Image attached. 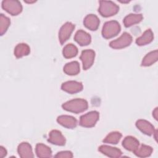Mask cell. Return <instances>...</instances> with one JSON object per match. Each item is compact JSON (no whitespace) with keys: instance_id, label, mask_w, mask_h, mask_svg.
Masks as SVG:
<instances>
[{"instance_id":"obj_8","label":"cell","mask_w":158,"mask_h":158,"mask_svg":"<svg viewBox=\"0 0 158 158\" xmlns=\"http://www.w3.org/2000/svg\"><path fill=\"white\" fill-rule=\"evenodd\" d=\"M75 28V25L67 22L64 23L59 31V40L61 44H63L70 36Z\"/></svg>"},{"instance_id":"obj_26","label":"cell","mask_w":158,"mask_h":158,"mask_svg":"<svg viewBox=\"0 0 158 158\" xmlns=\"http://www.w3.org/2000/svg\"><path fill=\"white\" fill-rule=\"evenodd\" d=\"M122 134L118 131H112L109 133L103 139V142L112 144H117L122 138Z\"/></svg>"},{"instance_id":"obj_18","label":"cell","mask_w":158,"mask_h":158,"mask_svg":"<svg viewBox=\"0 0 158 158\" xmlns=\"http://www.w3.org/2000/svg\"><path fill=\"white\" fill-rule=\"evenodd\" d=\"M154 38V35L151 29L146 30L143 35L136 38V43L138 46H143L150 43Z\"/></svg>"},{"instance_id":"obj_16","label":"cell","mask_w":158,"mask_h":158,"mask_svg":"<svg viewBox=\"0 0 158 158\" xmlns=\"http://www.w3.org/2000/svg\"><path fill=\"white\" fill-rule=\"evenodd\" d=\"M74 40L81 46H87L91 41V36L82 30H80L76 32L74 36Z\"/></svg>"},{"instance_id":"obj_5","label":"cell","mask_w":158,"mask_h":158,"mask_svg":"<svg viewBox=\"0 0 158 158\" xmlns=\"http://www.w3.org/2000/svg\"><path fill=\"white\" fill-rule=\"evenodd\" d=\"M99 114L97 111H91L80 117V125L83 127H93L99 120Z\"/></svg>"},{"instance_id":"obj_7","label":"cell","mask_w":158,"mask_h":158,"mask_svg":"<svg viewBox=\"0 0 158 158\" xmlns=\"http://www.w3.org/2000/svg\"><path fill=\"white\" fill-rule=\"evenodd\" d=\"M95 57V52L91 49H86L81 52L80 59L83 64V70H88L93 64Z\"/></svg>"},{"instance_id":"obj_21","label":"cell","mask_w":158,"mask_h":158,"mask_svg":"<svg viewBox=\"0 0 158 158\" xmlns=\"http://www.w3.org/2000/svg\"><path fill=\"white\" fill-rule=\"evenodd\" d=\"M30 52V48L26 43H19L14 49V55L17 58L27 56Z\"/></svg>"},{"instance_id":"obj_24","label":"cell","mask_w":158,"mask_h":158,"mask_svg":"<svg viewBox=\"0 0 158 158\" xmlns=\"http://www.w3.org/2000/svg\"><path fill=\"white\" fill-rule=\"evenodd\" d=\"M62 54L64 57L67 59L74 57L78 54V48L72 43L68 44L64 48Z\"/></svg>"},{"instance_id":"obj_25","label":"cell","mask_w":158,"mask_h":158,"mask_svg":"<svg viewBox=\"0 0 158 158\" xmlns=\"http://www.w3.org/2000/svg\"><path fill=\"white\" fill-rule=\"evenodd\" d=\"M133 152L138 157H146L151 156L152 152V148L149 146L142 144L140 147L138 146Z\"/></svg>"},{"instance_id":"obj_11","label":"cell","mask_w":158,"mask_h":158,"mask_svg":"<svg viewBox=\"0 0 158 158\" xmlns=\"http://www.w3.org/2000/svg\"><path fill=\"white\" fill-rule=\"evenodd\" d=\"M48 141L55 145L64 146L65 144V138L60 131L53 130L49 133Z\"/></svg>"},{"instance_id":"obj_23","label":"cell","mask_w":158,"mask_h":158,"mask_svg":"<svg viewBox=\"0 0 158 158\" xmlns=\"http://www.w3.org/2000/svg\"><path fill=\"white\" fill-rule=\"evenodd\" d=\"M158 58V51L155 50L148 53L143 59L141 65L144 67H148L154 64Z\"/></svg>"},{"instance_id":"obj_1","label":"cell","mask_w":158,"mask_h":158,"mask_svg":"<svg viewBox=\"0 0 158 158\" xmlns=\"http://www.w3.org/2000/svg\"><path fill=\"white\" fill-rule=\"evenodd\" d=\"M88 102L86 100L78 98L70 100L62 105L64 110L76 114L84 112L88 109Z\"/></svg>"},{"instance_id":"obj_27","label":"cell","mask_w":158,"mask_h":158,"mask_svg":"<svg viewBox=\"0 0 158 158\" xmlns=\"http://www.w3.org/2000/svg\"><path fill=\"white\" fill-rule=\"evenodd\" d=\"M10 23V19L1 14L0 15V34L3 35L7 31Z\"/></svg>"},{"instance_id":"obj_31","label":"cell","mask_w":158,"mask_h":158,"mask_svg":"<svg viewBox=\"0 0 158 158\" xmlns=\"http://www.w3.org/2000/svg\"><path fill=\"white\" fill-rule=\"evenodd\" d=\"M25 2H27V3H33V2H36V1H34V0L33 1H25Z\"/></svg>"},{"instance_id":"obj_2","label":"cell","mask_w":158,"mask_h":158,"mask_svg":"<svg viewBox=\"0 0 158 158\" xmlns=\"http://www.w3.org/2000/svg\"><path fill=\"white\" fill-rule=\"evenodd\" d=\"M119 10V7L112 1H100L98 12L104 17H108L116 14Z\"/></svg>"},{"instance_id":"obj_28","label":"cell","mask_w":158,"mask_h":158,"mask_svg":"<svg viewBox=\"0 0 158 158\" xmlns=\"http://www.w3.org/2000/svg\"><path fill=\"white\" fill-rule=\"evenodd\" d=\"M73 157V154L72 152L69 151H61L57 153L56 155H55V157H62V158H72Z\"/></svg>"},{"instance_id":"obj_17","label":"cell","mask_w":158,"mask_h":158,"mask_svg":"<svg viewBox=\"0 0 158 158\" xmlns=\"http://www.w3.org/2000/svg\"><path fill=\"white\" fill-rule=\"evenodd\" d=\"M122 146L125 149L134 152L139 146V142L135 137L128 136L123 140Z\"/></svg>"},{"instance_id":"obj_20","label":"cell","mask_w":158,"mask_h":158,"mask_svg":"<svg viewBox=\"0 0 158 158\" xmlns=\"http://www.w3.org/2000/svg\"><path fill=\"white\" fill-rule=\"evenodd\" d=\"M143 20V15L140 14H130L127 15L123 19V23L125 27H131L139 23Z\"/></svg>"},{"instance_id":"obj_4","label":"cell","mask_w":158,"mask_h":158,"mask_svg":"<svg viewBox=\"0 0 158 158\" xmlns=\"http://www.w3.org/2000/svg\"><path fill=\"white\" fill-rule=\"evenodd\" d=\"M2 8L12 15H17L22 11V6L19 1L4 0L2 1Z\"/></svg>"},{"instance_id":"obj_3","label":"cell","mask_w":158,"mask_h":158,"mask_svg":"<svg viewBox=\"0 0 158 158\" xmlns=\"http://www.w3.org/2000/svg\"><path fill=\"white\" fill-rule=\"evenodd\" d=\"M121 30L119 23L115 20L106 22L102 30V35L106 39L111 38L118 35Z\"/></svg>"},{"instance_id":"obj_6","label":"cell","mask_w":158,"mask_h":158,"mask_svg":"<svg viewBox=\"0 0 158 158\" xmlns=\"http://www.w3.org/2000/svg\"><path fill=\"white\" fill-rule=\"evenodd\" d=\"M132 42L131 36L124 32L118 38L110 42L109 46L114 49H122L128 46Z\"/></svg>"},{"instance_id":"obj_12","label":"cell","mask_w":158,"mask_h":158,"mask_svg":"<svg viewBox=\"0 0 158 158\" xmlns=\"http://www.w3.org/2000/svg\"><path fill=\"white\" fill-rule=\"evenodd\" d=\"M98 150L103 154L110 157H120L122 154V151L119 149L107 145L100 146Z\"/></svg>"},{"instance_id":"obj_19","label":"cell","mask_w":158,"mask_h":158,"mask_svg":"<svg viewBox=\"0 0 158 158\" xmlns=\"http://www.w3.org/2000/svg\"><path fill=\"white\" fill-rule=\"evenodd\" d=\"M35 152L37 156L40 158L51 157L52 156V151L50 148L42 143L36 144Z\"/></svg>"},{"instance_id":"obj_22","label":"cell","mask_w":158,"mask_h":158,"mask_svg":"<svg viewBox=\"0 0 158 158\" xmlns=\"http://www.w3.org/2000/svg\"><path fill=\"white\" fill-rule=\"evenodd\" d=\"M64 72L69 75H75L80 72V64L77 61L69 62L64 67Z\"/></svg>"},{"instance_id":"obj_9","label":"cell","mask_w":158,"mask_h":158,"mask_svg":"<svg viewBox=\"0 0 158 158\" xmlns=\"http://www.w3.org/2000/svg\"><path fill=\"white\" fill-rule=\"evenodd\" d=\"M61 89L70 94L78 93L83 89V85L81 82L76 81H68L62 84Z\"/></svg>"},{"instance_id":"obj_14","label":"cell","mask_w":158,"mask_h":158,"mask_svg":"<svg viewBox=\"0 0 158 158\" xmlns=\"http://www.w3.org/2000/svg\"><path fill=\"white\" fill-rule=\"evenodd\" d=\"M17 152L22 158H32L34 157L31 146L27 142H23L19 145Z\"/></svg>"},{"instance_id":"obj_30","label":"cell","mask_w":158,"mask_h":158,"mask_svg":"<svg viewBox=\"0 0 158 158\" xmlns=\"http://www.w3.org/2000/svg\"><path fill=\"white\" fill-rule=\"evenodd\" d=\"M158 111H157V107H156L155 109L152 112V115L154 117V118L157 120V115H158Z\"/></svg>"},{"instance_id":"obj_15","label":"cell","mask_w":158,"mask_h":158,"mask_svg":"<svg viewBox=\"0 0 158 158\" xmlns=\"http://www.w3.org/2000/svg\"><path fill=\"white\" fill-rule=\"evenodd\" d=\"M57 122L63 127L67 128H74L77 124L76 118L70 115H60L57 118Z\"/></svg>"},{"instance_id":"obj_10","label":"cell","mask_w":158,"mask_h":158,"mask_svg":"<svg viewBox=\"0 0 158 158\" xmlns=\"http://www.w3.org/2000/svg\"><path fill=\"white\" fill-rule=\"evenodd\" d=\"M136 126L142 133L148 136L154 135L156 131L154 127L149 122L145 120L139 119L137 120Z\"/></svg>"},{"instance_id":"obj_13","label":"cell","mask_w":158,"mask_h":158,"mask_svg":"<svg viewBox=\"0 0 158 158\" xmlns=\"http://www.w3.org/2000/svg\"><path fill=\"white\" fill-rule=\"evenodd\" d=\"M84 25L90 30L94 31L99 27L100 21L99 18L94 14L87 15L83 20Z\"/></svg>"},{"instance_id":"obj_29","label":"cell","mask_w":158,"mask_h":158,"mask_svg":"<svg viewBox=\"0 0 158 158\" xmlns=\"http://www.w3.org/2000/svg\"><path fill=\"white\" fill-rule=\"evenodd\" d=\"M6 155H7L6 149L4 147L1 146L0 147V157L2 158V157H5Z\"/></svg>"}]
</instances>
